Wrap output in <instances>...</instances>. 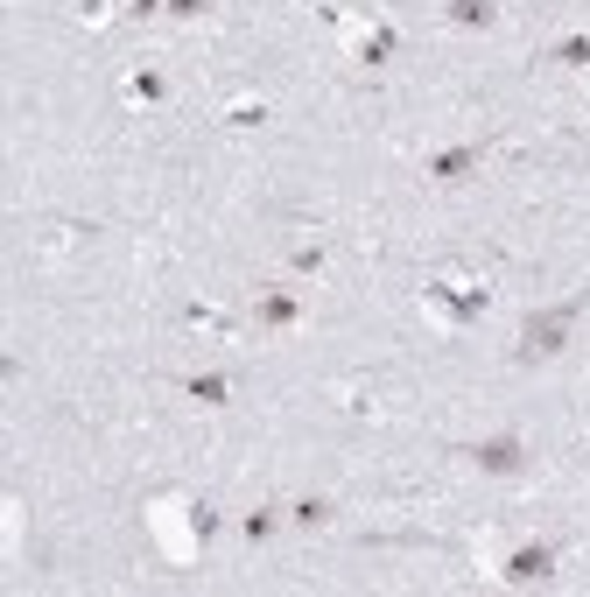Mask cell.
<instances>
[{"instance_id":"obj_1","label":"cell","mask_w":590,"mask_h":597,"mask_svg":"<svg viewBox=\"0 0 590 597\" xmlns=\"http://www.w3.org/2000/svg\"><path fill=\"white\" fill-rule=\"evenodd\" d=\"M148 527H155V541H162L169 562H190V555H204V541L218 534V513L197 506V499H155V506H148Z\"/></svg>"},{"instance_id":"obj_2","label":"cell","mask_w":590,"mask_h":597,"mask_svg":"<svg viewBox=\"0 0 590 597\" xmlns=\"http://www.w3.org/2000/svg\"><path fill=\"white\" fill-rule=\"evenodd\" d=\"M583 303H590V288H583V295H569V303H555V310H534V317H527V331H520V359H555V352H562V338H569V324L583 317Z\"/></svg>"},{"instance_id":"obj_3","label":"cell","mask_w":590,"mask_h":597,"mask_svg":"<svg viewBox=\"0 0 590 597\" xmlns=\"http://www.w3.org/2000/svg\"><path fill=\"white\" fill-rule=\"evenodd\" d=\"M422 295H429V310H443L450 324H471V317H485V303H492V288H478V281H429Z\"/></svg>"},{"instance_id":"obj_4","label":"cell","mask_w":590,"mask_h":597,"mask_svg":"<svg viewBox=\"0 0 590 597\" xmlns=\"http://www.w3.org/2000/svg\"><path fill=\"white\" fill-rule=\"evenodd\" d=\"M548 569H555V548H548V541H520V548L499 562V576H506V583H541Z\"/></svg>"},{"instance_id":"obj_5","label":"cell","mask_w":590,"mask_h":597,"mask_svg":"<svg viewBox=\"0 0 590 597\" xmlns=\"http://www.w3.org/2000/svg\"><path fill=\"white\" fill-rule=\"evenodd\" d=\"M471 457H478V471H499V478L527 464V457H520V436H492V443H478Z\"/></svg>"},{"instance_id":"obj_6","label":"cell","mask_w":590,"mask_h":597,"mask_svg":"<svg viewBox=\"0 0 590 597\" xmlns=\"http://www.w3.org/2000/svg\"><path fill=\"white\" fill-rule=\"evenodd\" d=\"M478 162H485V148H450V155H429V176L436 183H464Z\"/></svg>"},{"instance_id":"obj_7","label":"cell","mask_w":590,"mask_h":597,"mask_svg":"<svg viewBox=\"0 0 590 597\" xmlns=\"http://www.w3.org/2000/svg\"><path fill=\"white\" fill-rule=\"evenodd\" d=\"M183 394H190V401H204V408H225V401H232V380H225V373H190V380H183Z\"/></svg>"},{"instance_id":"obj_8","label":"cell","mask_w":590,"mask_h":597,"mask_svg":"<svg viewBox=\"0 0 590 597\" xmlns=\"http://www.w3.org/2000/svg\"><path fill=\"white\" fill-rule=\"evenodd\" d=\"M450 22L457 29H492L499 22V0H450Z\"/></svg>"},{"instance_id":"obj_9","label":"cell","mask_w":590,"mask_h":597,"mask_svg":"<svg viewBox=\"0 0 590 597\" xmlns=\"http://www.w3.org/2000/svg\"><path fill=\"white\" fill-rule=\"evenodd\" d=\"M295 317H303V303H295L288 288H267L260 295V324H295Z\"/></svg>"},{"instance_id":"obj_10","label":"cell","mask_w":590,"mask_h":597,"mask_svg":"<svg viewBox=\"0 0 590 597\" xmlns=\"http://www.w3.org/2000/svg\"><path fill=\"white\" fill-rule=\"evenodd\" d=\"M541 64H569V71H583V64H590V36H569V43L541 50Z\"/></svg>"},{"instance_id":"obj_11","label":"cell","mask_w":590,"mask_h":597,"mask_svg":"<svg viewBox=\"0 0 590 597\" xmlns=\"http://www.w3.org/2000/svg\"><path fill=\"white\" fill-rule=\"evenodd\" d=\"M394 57V29H366L359 36V64H387Z\"/></svg>"},{"instance_id":"obj_12","label":"cell","mask_w":590,"mask_h":597,"mask_svg":"<svg viewBox=\"0 0 590 597\" xmlns=\"http://www.w3.org/2000/svg\"><path fill=\"white\" fill-rule=\"evenodd\" d=\"M127 99H134V106H155V99H162V78H155V71H134V78H127Z\"/></svg>"},{"instance_id":"obj_13","label":"cell","mask_w":590,"mask_h":597,"mask_svg":"<svg viewBox=\"0 0 590 597\" xmlns=\"http://www.w3.org/2000/svg\"><path fill=\"white\" fill-rule=\"evenodd\" d=\"M288 267H295V274H324V246H295Z\"/></svg>"},{"instance_id":"obj_14","label":"cell","mask_w":590,"mask_h":597,"mask_svg":"<svg viewBox=\"0 0 590 597\" xmlns=\"http://www.w3.org/2000/svg\"><path fill=\"white\" fill-rule=\"evenodd\" d=\"M324 520H331L324 499H295V527H324Z\"/></svg>"},{"instance_id":"obj_15","label":"cell","mask_w":590,"mask_h":597,"mask_svg":"<svg viewBox=\"0 0 590 597\" xmlns=\"http://www.w3.org/2000/svg\"><path fill=\"white\" fill-rule=\"evenodd\" d=\"M267 120V106H253V99H239L232 113H225V127H260Z\"/></svg>"},{"instance_id":"obj_16","label":"cell","mask_w":590,"mask_h":597,"mask_svg":"<svg viewBox=\"0 0 590 597\" xmlns=\"http://www.w3.org/2000/svg\"><path fill=\"white\" fill-rule=\"evenodd\" d=\"M274 534V506H260V513H246V541H267Z\"/></svg>"},{"instance_id":"obj_17","label":"cell","mask_w":590,"mask_h":597,"mask_svg":"<svg viewBox=\"0 0 590 597\" xmlns=\"http://www.w3.org/2000/svg\"><path fill=\"white\" fill-rule=\"evenodd\" d=\"M169 15H176V22H197V15H204V0H169Z\"/></svg>"},{"instance_id":"obj_18","label":"cell","mask_w":590,"mask_h":597,"mask_svg":"<svg viewBox=\"0 0 590 597\" xmlns=\"http://www.w3.org/2000/svg\"><path fill=\"white\" fill-rule=\"evenodd\" d=\"M155 8H169V0H127V15H141V22H148Z\"/></svg>"}]
</instances>
